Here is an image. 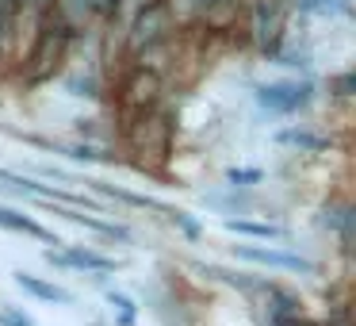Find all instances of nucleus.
<instances>
[{"label": "nucleus", "instance_id": "nucleus-18", "mask_svg": "<svg viewBox=\"0 0 356 326\" xmlns=\"http://www.w3.org/2000/svg\"><path fill=\"white\" fill-rule=\"evenodd\" d=\"M172 223H177L180 231L188 234V238H200V223H192L188 215H180V211H172Z\"/></svg>", "mask_w": 356, "mask_h": 326}, {"label": "nucleus", "instance_id": "nucleus-12", "mask_svg": "<svg viewBox=\"0 0 356 326\" xmlns=\"http://www.w3.org/2000/svg\"><path fill=\"white\" fill-rule=\"evenodd\" d=\"M226 231L241 234V238H280V226L272 223H257V219H226Z\"/></svg>", "mask_w": 356, "mask_h": 326}, {"label": "nucleus", "instance_id": "nucleus-3", "mask_svg": "<svg viewBox=\"0 0 356 326\" xmlns=\"http://www.w3.org/2000/svg\"><path fill=\"white\" fill-rule=\"evenodd\" d=\"M165 93V81L157 70H146V65H134L131 73H127L123 88H119V108H123L127 123H131L134 116H146V111L157 108V100H161Z\"/></svg>", "mask_w": 356, "mask_h": 326}, {"label": "nucleus", "instance_id": "nucleus-10", "mask_svg": "<svg viewBox=\"0 0 356 326\" xmlns=\"http://www.w3.org/2000/svg\"><path fill=\"white\" fill-rule=\"evenodd\" d=\"M16 284L24 288V292H31L35 300H47V303H70V292L58 284H47V280L31 277V272H16Z\"/></svg>", "mask_w": 356, "mask_h": 326}, {"label": "nucleus", "instance_id": "nucleus-14", "mask_svg": "<svg viewBox=\"0 0 356 326\" xmlns=\"http://www.w3.org/2000/svg\"><path fill=\"white\" fill-rule=\"evenodd\" d=\"M108 300H111V307H119V326H134V303L119 292H108Z\"/></svg>", "mask_w": 356, "mask_h": 326}, {"label": "nucleus", "instance_id": "nucleus-6", "mask_svg": "<svg viewBox=\"0 0 356 326\" xmlns=\"http://www.w3.org/2000/svg\"><path fill=\"white\" fill-rule=\"evenodd\" d=\"M314 88L299 81H276V85H257V104L268 111H299L310 100Z\"/></svg>", "mask_w": 356, "mask_h": 326}, {"label": "nucleus", "instance_id": "nucleus-19", "mask_svg": "<svg viewBox=\"0 0 356 326\" xmlns=\"http://www.w3.org/2000/svg\"><path fill=\"white\" fill-rule=\"evenodd\" d=\"M0 326H35L27 315H16V311H0Z\"/></svg>", "mask_w": 356, "mask_h": 326}, {"label": "nucleus", "instance_id": "nucleus-17", "mask_svg": "<svg viewBox=\"0 0 356 326\" xmlns=\"http://www.w3.org/2000/svg\"><path fill=\"white\" fill-rule=\"evenodd\" d=\"M226 177H230L234 185H257V180H261V169H230Z\"/></svg>", "mask_w": 356, "mask_h": 326}, {"label": "nucleus", "instance_id": "nucleus-20", "mask_svg": "<svg viewBox=\"0 0 356 326\" xmlns=\"http://www.w3.org/2000/svg\"><path fill=\"white\" fill-rule=\"evenodd\" d=\"M268 326H314V323L302 318V315H284V318H276V323H268Z\"/></svg>", "mask_w": 356, "mask_h": 326}, {"label": "nucleus", "instance_id": "nucleus-8", "mask_svg": "<svg viewBox=\"0 0 356 326\" xmlns=\"http://www.w3.org/2000/svg\"><path fill=\"white\" fill-rule=\"evenodd\" d=\"M234 254L245 257L253 265H268V269H291V272H310V265L295 254H284V249H261V246H234Z\"/></svg>", "mask_w": 356, "mask_h": 326}, {"label": "nucleus", "instance_id": "nucleus-5", "mask_svg": "<svg viewBox=\"0 0 356 326\" xmlns=\"http://www.w3.org/2000/svg\"><path fill=\"white\" fill-rule=\"evenodd\" d=\"M284 16H287L284 0H253V8H249V35L268 54H276V47L284 42Z\"/></svg>", "mask_w": 356, "mask_h": 326}, {"label": "nucleus", "instance_id": "nucleus-1", "mask_svg": "<svg viewBox=\"0 0 356 326\" xmlns=\"http://www.w3.org/2000/svg\"><path fill=\"white\" fill-rule=\"evenodd\" d=\"M73 42V31L65 24H58L54 16H47L35 31V42L24 58V81L27 85H42L58 73V65L65 62V50Z\"/></svg>", "mask_w": 356, "mask_h": 326}, {"label": "nucleus", "instance_id": "nucleus-21", "mask_svg": "<svg viewBox=\"0 0 356 326\" xmlns=\"http://www.w3.org/2000/svg\"><path fill=\"white\" fill-rule=\"evenodd\" d=\"M8 50V27H4V12H0V58Z\"/></svg>", "mask_w": 356, "mask_h": 326}, {"label": "nucleus", "instance_id": "nucleus-7", "mask_svg": "<svg viewBox=\"0 0 356 326\" xmlns=\"http://www.w3.org/2000/svg\"><path fill=\"white\" fill-rule=\"evenodd\" d=\"M47 261L62 265V269H81V272H111L115 261L104 254H92V249H47Z\"/></svg>", "mask_w": 356, "mask_h": 326}, {"label": "nucleus", "instance_id": "nucleus-4", "mask_svg": "<svg viewBox=\"0 0 356 326\" xmlns=\"http://www.w3.org/2000/svg\"><path fill=\"white\" fill-rule=\"evenodd\" d=\"M169 27H172L169 0H157V4H149V8L127 27V50H131V54H142V50L154 47V42H165L169 39Z\"/></svg>", "mask_w": 356, "mask_h": 326}, {"label": "nucleus", "instance_id": "nucleus-2", "mask_svg": "<svg viewBox=\"0 0 356 326\" xmlns=\"http://www.w3.org/2000/svg\"><path fill=\"white\" fill-rule=\"evenodd\" d=\"M127 142H131V150L138 154L142 165L157 169L169 154V119L157 116V108L146 111V116H134L127 123Z\"/></svg>", "mask_w": 356, "mask_h": 326}, {"label": "nucleus", "instance_id": "nucleus-15", "mask_svg": "<svg viewBox=\"0 0 356 326\" xmlns=\"http://www.w3.org/2000/svg\"><path fill=\"white\" fill-rule=\"evenodd\" d=\"M280 142H291V146H307V150L325 146V139H318V134H299V131H284V134H280Z\"/></svg>", "mask_w": 356, "mask_h": 326}, {"label": "nucleus", "instance_id": "nucleus-11", "mask_svg": "<svg viewBox=\"0 0 356 326\" xmlns=\"http://www.w3.org/2000/svg\"><path fill=\"white\" fill-rule=\"evenodd\" d=\"M149 4H157V0H115V8H111V16H108L111 27H119V31L127 35V27H131L134 20L149 8Z\"/></svg>", "mask_w": 356, "mask_h": 326}, {"label": "nucleus", "instance_id": "nucleus-13", "mask_svg": "<svg viewBox=\"0 0 356 326\" xmlns=\"http://www.w3.org/2000/svg\"><path fill=\"white\" fill-rule=\"evenodd\" d=\"M299 8L310 12V16H345V20L356 16L348 0H299Z\"/></svg>", "mask_w": 356, "mask_h": 326}, {"label": "nucleus", "instance_id": "nucleus-9", "mask_svg": "<svg viewBox=\"0 0 356 326\" xmlns=\"http://www.w3.org/2000/svg\"><path fill=\"white\" fill-rule=\"evenodd\" d=\"M0 226H4V231L31 234V238H39V242H50V246H58V238L47 231V226H42V223H35L31 215H19V211H12V208H0Z\"/></svg>", "mask_w": 356, "mask_h": 326}, {"label": "nucleus", "instance_id": "nucleus-16", "mask_svg": "<svg viewBox=\"0 0 356 326\" xmlns=\"http://www.w3.org/2000/svg\"><path fill=\"white\" fill-rule=\"evenodd\" d=\"M333 93L356 96V70H348V73H341V77H333Z\"/></svg>", "mask_w": 356, "mask_h": 326}]
</instances>
